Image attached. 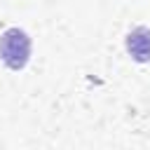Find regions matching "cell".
I'll return each mask as SVG.
<instances>
[{
  "label": "cell",
  "mask_w": 150,
  "mask_h": 150,
  "mask_svg": "<svg viewBox=\"0 0 150 150\" xmlns=\"http://www.w3.org/2000/svg\"><path fill=\"white\" fill-rule=\"evenodd\" d=\"M30 56V38L19 28H7L0 35V59L7 68L21 70Z\"/></svg>",
  "instance_id": "6da1fadb"
},
{
  "label": "cell",
  "mask_w": 150,
  "mask_h": 150,
  "mask_svg": "<svg viewBox=\"0 0 150 150\" xmlns=\"http://www.w3.org/2000/svg\"><path fill=\"white\" fill-rule=\"evenodd\" d=\"M127 52L138 61V63H145L150 61V30L148 28H134L129 35H127Z\"/></svg>",
  "instance_id": "7a4b0ae2"
}]
</instances>
